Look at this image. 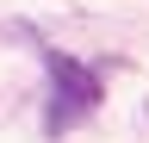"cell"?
<instances>
[{"mask_svg":"<svg viewBox=\"0 0 149 143\" xmlns=\"http://www.w3.org/2000/svg\"><path fill=\"white\" fill-rule=\"evenodd\" d=\"M44 56V75H50V106H44V131L50 137H62L74 131L93 106H100V68H87V62H74L68 50H37Z\"/></svg>","mask_w":149,"mask_h":143,"instance_id":"6da1fadb","label":"cell"}]
</instances>
